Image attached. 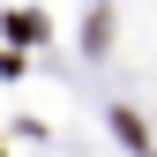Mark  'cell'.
Segmentation results:
<instances>
[{
  "label": "cell",
  "mask_w": 157,
  "mask_h": 157,
  "mask_svg": "<svg viewBox=\"0 0 157 157\" xmlns=\"http://www.w3.org/2000/svg\"><path fill=\"white\" fill-rule=\"evenodd\" d=\"M8 37H15V45H37V37H45V15H37V8H15L8 15Z\"/></svg>",
  "instance_id": "obj_1"
},
{
  "label": "cell",
  "mask_w": 157,
  "mask_h": 157,
  "mask_svg": "<svg viewBox=\"0 0 157 157\" xmlns=\"http://www.w3.org/2000/svg\"><path fill=\"white\" fill-rule=\"evenodd\" d=\"M0 157H8V150H0Z\"/></svg>",
  "instance_id": "obj_2"
}]
</instances>
